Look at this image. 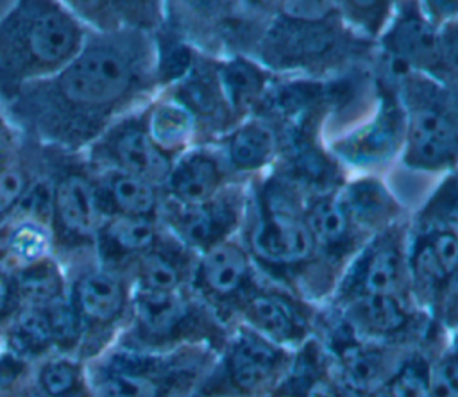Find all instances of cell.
<instances>
[{
	"instance_id": "obj_1",
	"label": "cell",
	"mask_w": 458,
	"mask_h": 397,
	"mask_svg": "<svg viewBox=\"0 0 458 397\" xmlns=\"http://www.w3.org/2000/svg\"><path fill=\"white\" fill-rule=\"evenodd\" d=\"M157 75L147 30H89L64 68L14 89L0 98V107L27 141L82 154L114 122L143 107Z\"/></svg>"
},
{
	"instance_id": "obj_2",
	"label": "cell",
	"mask_w": 458,
	"mask_h": 397,
	"mask_svg": "<svg viewBox=\"0 0 458 397\" xmlns=\"http://www.w3.org/2000/svg\"><path fill=\"white\" fill-rule=\"evenodd\" d=\"M88 32L66 2H16L0 16V98L55 75L79 54Z\"/></svg>"
},
{
	"instance_id": "obj_3",
	"label": "cell",
	"mask_w": 458,
	"mask_h": 397,
	"mask_svg": "<svg viewBox=\"0 0 458 397\" xmlns=\"http://www.w3.org/2000/svg\"><path fill=\"white\" fill-rule=\"evenodd\" d=\"M41 154L54 177L52 254L63 266L95 258V240L104 216L84 157L48 148H41Z\"/></svg>"
},
{
	"instance_id": "obj_4",
	"label": "cell",
	"mask_w": 458,
	"mask_h": 397,
	"mask_svg": "<svg viewBox=\"0 0 458 397\" xmlns=\"http://www.w3.org/2000/svg\"><path fill=\"white\" fill-rule=\"evenodd\" d=\"M68 300L82 327L81 361H89L109 349L129 322L132 281L129 275L109 270L95 258L64 266Z\"/></svg>"
},
{
	"instance_id": "obj_5",
	"label": "cell",
	"mask_w": 458,
	"mask_h": 397,
	"mask_svg": "<svg viewBox=\"0 0 458 397\" xmlns=\"http://www.w3.org/2000/svg\"><path fill=\"white\" fill-rule=\"evenodd\" d=\"M89 397H170L172 365L147 349L114 342L84 363Z\"/></svg>"
},
{
	"instance_id": "obj_6",
	"label": "cell",
	"mask_w": 458,
	"mask_h": 397,
	"mask_svg": "<svg viewBox=\"0 0 458 397\" xmlns=\"http://www.w3.org/2000/svg\"><path fill=\"white\" fill-rule=\"evenodd\" d=\"M91 172L116 170L161 188L174 159L150 138L143 107L114 122L81 154Z\"/></svg>"
},
{
	"instance_id": "obj_7",
	"label": "cell",
	"mask_w": 458,
	"mask_h": 397,
	"mask_svg": "<svg viewBox=\"0 0 458 397\" xmlns=\"http://www.w3.org/2000/svg\"><path fill=\"white\" fill-rule=\"evenodd\" d=\"M159 238L157 220L148 216H106L95 240V259L98 265L125 274L150 250Z\"/></svg>"
},
{
	"instance_id": "obj_8",
	"label": "cell",
	"mask_w": 458,
	"mask_h": 397,
	"mask_svg": "<svg viewBox=\"0 0 458 397\" xmlns=\"http://www.w3.org/2000/svg\"><path fill=\"white\" fill-rule=\"evenodd\" d=\"M91 172V170H89ZM95 198L102 216H148L159 209V188L116 170L91 172Z\"/></svg>"
},
{
	"instance_id": "obj_9",
	"label": "cell",
	"mask_w": 458,
	"mask_h": 397,
	"mask_svg": "<svg viewBox=\"0 0 458 397\" xmlns=\"http://www.w3.org/2000/svg\"><path fill=\"white\" fill-rule=\"evenodd\" d=\"M52 254L50 227L9 216L0 224V272L14 277L30 263Z\"/></svg>"
},
{
	"instance_id": "obj_10",
	"label": "cell",
	"mask_w": 458,
	"mask_h": 397,
	"mask_svg": "<svg viewBox=\"0 0 458 397\" xmlns=\"http://www.w3.org/2000/svg\"><path fill=\"white\" fill-rule=\"evenodd\" d=\"M0 342L4 343V352L25 365H36L55 354L43 306L20 308L2 331Z\"/></svg>"
},
{
	"instance_id": "obj_11",
	"label": "cell",
	"mask_w": 458,
	"mask_h": 397,
	"mask_svg": "<svg viewBox=\"0 0 458 397\" xmlns=\"http://www.w3.org/2000/svg\"><path fill=\"white\" fill-rule=\"evenodd\" d=\"M254 250L272 263H295L304 259L313 247L306 224L279 213L268 216L254 232Z\"/></svg>"
},
{
	"instance_id": "obj_12",
	"label": "cell",
	"mask_w": 458,
	"mask_h": 397,
	"mask_svg": "<svg viewBox=\"0 0 458 397\" xmlns=\"http://www.w3.org/2000/svg\"><path fill=\"white\" fill-rule=\"evenodd\" d=\"M72 13L89 29L97 32L118 30H147L152 7L148 2H106V0H72L66 2Z\"/></svg>"
},
{
	"instance_id": "obj_13",
	"label": "cell",
	"mask_w": 458,
	"mask_h": 397,
	"mask_svg": "<svg viewBox=\"0 0 458 397\" xmlns=\"http://www.w3.org/2000/svg\"><path fill=\"white\" fill-rule=\"evenodd\" d=\"M218 168L204 154H188L172 165L165 190L181 206L208 204L218 186Z\"/></svg>"
},
{
	"instance_id": "obj_14",
	"label": "cell",
	"mask_w": 458,
	"mask_h": 397,
	"mask_svg": "<svg viewBox=\"0 0 458 397\" xmlns=\"http://www.w3.org/2000/svg\"><path fill=\"white\" fill-rule=\"evenodd\" d=\"M13 281L20 308L47 306L54 300L66 297L68 293L66 270L54 254H48L30 263L23 270H20L13 277Z\"/></svg>"
},
{
	"instance_id": "obj_15",
	"label": "cell",
	"mask_w": 458,
	"mask_h": 397,
	"mask_svg": "<svg viewBox=\"0 0 458 397\" xmlns=\"http://www.w3.org/2000/svg\"><path fill=\"white\" fill-rule=\"evenodd\" d=\"M143 114L150 138L170 157L188 141L193 131L191 109L179 97L159 98L145 106Z\"/></svg>"
},
{
	"instance_id": "obj_16",
	"label": "cell",
	"mask_w": 458,
	"mask_h": 397,
	"mask_svg": "<svg viewBox=\"0 0 458 397\" xmlns=\"http://www.w3.org/2000/svg\"><path fill=\"white\" fill-rule=\"evenodd\" d=\"M32 390L41 397H89L84 361L61 354L38 361L32 372Z\"/></svg>"
},
{
	"instance_id": "obj_17",
	"label": "cell",
	"mask_w": 458,
	"mask_h": 397,
	"mask_svg": "<svg viewBox=\"0 0 458 397\" xmlns=\"http://www.w3.org/2000/svg\"><path fill=\"white\" fill-rule=\"evenodd\" d=\"M410 147L417 161L435 165L451 156L456 147V132L451 122L435 109H420L410 125Z\"/></svg>"
},
{
	"instance_id": "obj_18",
	"label": "cell",
	"mask_w": 458,
	"mask_h": 397,
	"mask_svg": "<svg viewBox=\"0 0 458 397\" xmlns=\"http://www.w3.org/2000/svg\"><path fill=\"white\" fill-rule=\"evenodd\" d=\"M247 275V258L233 243H211L199 263L200 284L216 295H229Z\"/></svg>"
},
{
	"instance_id": "obj_19",
	"label": "cell",
	"mask_w": 458,
	"mask_h": 397,
	"mask_svg": "<svg viewBox=\"0 0 458 397\" xmlns=\"http://www.w3.org/2000/svg\"><path fill=\"white\" fill-rule=\"evenodd\" d=\"M277 363V351L256 336L240 338L231 352L229 367L234 383L252 390L268 379Z\"/></svg>"
},
{
	"instance_id": "obj_20",
	"label": "cell",
	"mask_w": 458,
	"mask_h": 397,
	"mask_svg": "<svg viewBox=\"0 0 458 397\" xmlns=\"http://www.w3.org/2000/svg\"><path fill=\"white\" fill-rule=\"evenodd\" d=\"M32 152L34 145L25 139L21 152L9 165L0 168V224L14 213L23 193L41 166L39 147L38 157Z\"/></svg>"
},
{
	"instance_id": "obj_21",
	"label": "cell",
	"mask_w": 458,
	"mask_h": 397,
	"mask_svg": "<svg viewBox=\"0 0 458 397\" xmlns=\"http://www.w3.org/2000/svg\"><path fill=\"white\" fill-rule=\"evenodd\" d=\"M131 281L134 286L147 290L177 291L181 284V270L166 250L159 249L156 241V245L136 261L131 272Z\"/></svg>"
},
{
	"instance_id": "obj_22",
	"label": "cell",
	"mask_w": 458,
	"mask_h": 397,
	"mask_svg": "<svg viewBox=\"0 0 458 397\" xmlns=\"http://www.w3.org/2000/svg\"><path fill=\"white\" fill-rule=\"evenodd\" d=\"M184 211L175 218L177 232L193 245L209 243L222 229V213L209 204L182 206Z\"/></svg>"
},
{
	"instance_id": "obj_23",
	"label": "cell",
	"mask_w": 458,
	"mask_h": 397,
	"mask_svg": "<svg viewBox=\"0 0 458 397\" xmlns=\"http://www.w3.org/2000/svg\"><path fill=\"white\" fill-rule=\"evenodd\" d=\"M218 75L222 91L234 107H245L261 89V77L258 70L247 63L236 61L225 64Z\"/></svg>"
},
{
	"instance_id": "obj_24",
	"label": "cell",
	"mask_w": 458,
	"mask_h": 397,
	"mask_svg": "<svg viewBox=\"0 0 458 397\" xmlns=\"http://www.w3.org/2000/svg\"><path fill=\"white\" fill-rule=\"evenodd\" d=\"M272 150V136L261 125H247L231 141V159L240 168H256L267 161Z\"/></svg>"
},
{
	"instance_id": "obj_25",
	"label": "cell",
	"mask_w": 458,
	"mask_h": 397,
	"mask_svg": "<svg viewBox=\"0 0 458 397\" xmlns=\"http://www.w3.org/2000/svg\"><path fill=\"white\" fill-rule=\"evenodd\" d=\"M399 268L401 259L397 250L392 247H379L365 268L363 284L367 293L392 295L399 283Z\"/></svg>"
},
{
	"instance_id": "obj_26",
	"label": "cell",
	"mask_w": 458,
	"mask_h": 397,
	"mask_svg": "<svg viewBox=\"0 0 458 397\" xmlns=\"http://www.w3.org/2000/svg\"><path fill=\"white\" fill-rule=\"evenodd\" d=\"M306 227L313 240L324 245H333L340 241L345 234L347 218L344 209L336 202L320 200L310 209Z\"/></svg>"
},
{
	"instance_id": "obj_27",
	"label": "cell",
	"mask_w": 458,
	"mask_h": 397,
	"mask_svg": "<svg viewBox=\"0 0 458 397\" xmlns=\"http://www.w3.org/2000/svg\"><path fill=\"white\" fill-rule=\"evenodd\" d=\"M250 315L267 333L277 338H288L293 333L290 311L274 297L256 295L250 300Z\"/></svg>"
},
{
	"instance_id": "obj_28",
	"label": "cell",
	"mask_w": 458,
	"mask_h": 397,
	"mask_svg": "<svg viewBox=\"0 0 458 397\" xmlns=\"http://www.w3.org/2000/svg\"><path fill=\"white\" fill-rule=\"evenodd\" d=\"M395 45L404 57L428 59L435 54L437 38L428 25L417 20H410L397 29Z\"/></svg>"
},
{
	"instance_id": "obj_29",
	"label": "cell",
	"mask_w": 458,
	"mask_h": 397,
	"mask_svg": "<svg viewBox=\"0 0 458 397\" xmlns=\"http://www.w3.org/2000/svg\"><path fill=\"white\" fill-rule=\"evenodd\" d=\"M363 315L369 325L376 331H395L404 324V313L392 295L367 293L363 299Z\"/></svg>"
},
{
	"instance_id": "obj_30",
	"label": "cell",
	"mask_w": 458,
	"mask_h": 397,
	"mask_svg": "<svg viewBox=\"0 0 458 397\" xmlns=\"http://www.w3.org/2000/svg\"><path fill=\"white\" fill-rule=\"evenodd\" d=\"M342 363H344L347 379L356 388H367L377 374V365L374 358L358 345H352V347L349 345L344 349Z\"/></svg>"
},
{
	"instance_id": "obj_31",
	"label": "cell",
	"mask_w": 458,
	"mask_h": 397,
	"mask_svg": "<svg viewBox=\"0 0 458 397\" xmlns=\"http://www.w3.org/2000/svg\"><path fill=\"white\" fill-rule=\"evenodd\" d=\"M433 397H458V358H444L438 361L428 381Z\"/></svg>"
},
{
	"instance_id": "obj_32",
	"label": "cell",
	"mask_w": 458,
	"mask_h": 397,
	"mask_svg": "<svg viewBox=\"0 0 458 397\" xmlns=\"http://www.w3.org/2000/svg\"><path fill=\"white\" fill-rule=\"evenodd\" d=\"M25 138L11 123L0 107V168L9 165L23 148Z\"/></svg>"
},
{
	"instance_id": "obj_33",
	"label": "cell",
	"mask_w": 458,
	"mask_h": 397,
	"mask_svg": "<svg viewBox=\"0 0 458 397\" xmlns=\"http://www.w3.org/2000/svg\"><path fill=\"white\" fill-rule=\"evenodd\" d=\"M390 397H433L428 383L411 368L395 377L390 388Z\"/></svg>"
},
{
	"instance_id": "obj_34",
	"label": "cell",
	"mask_w": 458,
	"mask_h": 397,
	"mask_svg": "<svg viewBox=\"0 0 458 397\" xmlns=\"http://www.w3.org/2000/svg\"><path fill=\"white\" fill-rule=\"evenodd\" d=\"M429 245L447 275L458 270V238L451 232H438Z\"/></svg>"
},
{
	"instance_id": "obj_35",
	"label": "cell",
	"mask_w": 458,
	"mask_h": 397,
	"mask_svg": "<svg viewBox=\"0 0 458 397\" xmlns=\"http://www.w3.org/2000/svg\"><path fill=\"white\" fill-rule=\"evenodd\" d=\"M415 270L419 274V277L426 283H440L447 277V274L444 272L440 261L437 259L431 245H424L415 258Z\"/></svg>"
},
{
	"instance_id": "obj_36",
	"label": "cell",
	"mask_w": 458,
	"mask_h": 397,
	"mask_svg": "<svg viewBox=\"0 0 458 397\" xmlns=\"http://www.w3.org/2000/svg\"><path fill=\"white\" fill-rule=\"evenodd\" d=\"M18 309H20V302H18L14 281L11 275H5L0 272V334Z\"/></svg>"
},
{
	"instance_id": "obj_37",
	"label": "cell",
	"mask_w": 458,
	"mask_h": 397,
	"mask_svg": "<svg viewBox=\"0 0 458 397\" xmlns=\"http://www.w3.org/2000/svg\"><path fill=\"white\" fill-rule=\"evenodd\" d=\"M354 206H356L358 211H361V213H365V215H374V213H377L379 207H381V197H379L377 191L372 193L369 188H365V190L356 191V195H354Z\"/></svg>"
},
{
	"instance_id": "obj_38",
	"label": "cell",
	"mask_w": 458,
	"mask_h": 397,
	"mask_svg": "<svg viewBox=\"0 0 458 397\" xmlns=\"http://www.w3.org/2000/svg\"><path fill=\"white\" fill-rule=\"evenodd\" d=\"M306 397H338L333 386L326 381H313L308 388Z\"/></svg>"
},
{
	"instance_id": "obj_39",
	"label": "cell",
	"mask_w": 458,
	"mask_h": 397,
	"mask_svg": "<svg viewBox=\"0 0 458 397\" xmlns=\"http://www.w3.org/2000/svg\"><path fill=\"white\" fill-rule=\"evenodd\" d=\"M447 227H449V232L454 238H458V206H454L447 215Z\"/></svg>"
},
{
	"instance_id": "obj_40",
	"label": "cell",
	"mask_w": 458,
	"mask_h": 397,
	"mask_svg": "<svg viewBox=\"0 0 458 397\" xmlns=\"http://www.w3.org/2000/svg\"><path fill=\"white\" fill-rule=\"evenodd\" d=\"M30 392H32V397H41V395H38L34 390H30Z\"/></svg>"
},
{
	"instance_id": "obj_41",
	"label": "cell",
	"mask_w": 458,
	"mask_h": 397,
	"mask_svg": "<svg viewBox=\"0 0 458 397\" xmlns=\"http://www.w3.org/2000/svg\"><path fill=\"white\" fill-rule=\"evenodd\" d=\"M283 397H297V395H283Z\"/></svg>"
}]
</instances>
